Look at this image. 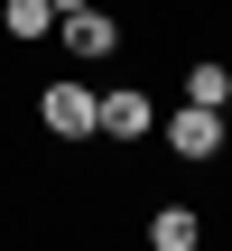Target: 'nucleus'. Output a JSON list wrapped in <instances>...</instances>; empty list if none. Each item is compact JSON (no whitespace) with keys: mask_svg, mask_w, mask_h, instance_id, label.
<instances>
[{"mask_svg":"<svg viewBox=\"0 0 232 251\" xmlns=\"http://www.w3.org/2000/svg\"><path fill=\"white\" fill-rule=\"evenodd\" d=\"M56 37H65V56H74V65H102V56H121V19H112L102 0H84V9H56Z\"/></svg>","mask_w":232,"mask_h":251,"instance_id":"nucleus-4","label":"nucleus"},{"mask_svg":"<svg viewBox=\"0 0 232 251\" xmlns=\"http://www.w3.org/2000/svg\"><path fill=\"white\" fill-rule=\"evenodd\" d=\"M158 140H167V158H186V168H214L232 149V112H205V102H177L167 121H158Z\"/></svg>","mask_w":232,"mask_h":251,"instance_id":"nucleus-2","label":"nucleus"},{"mask_svg":"<svg viewBox=\"0 0 232 251\" xmlns=\"http://www.w3.org/2000/svg\"><path fill=\"white\" fill-rule=\"evenodd\" d=\"M186 102L232 112V65H223V56H195V65H186Z\"/></svg>","mask_w":232,"mask_h":251,"instance_id":"nucleus-7","label":"nucleus"},{"mask_svg":"<svg viewBox=\"0 0 232 251\" xmlns=\"http://www.w3.org/2000/svg\"><path fill=\"white\" fill-rule=\"evenodd\" d=\"M0 37L9 47H46L56 37V0H0Z\"/></svg>","mask_w":232,"mask_h":251,"instance_id":"nucleus-6","label":"nucleus"},{"mask_svg":"<svg viewBox=\"0 0 232 251\" xmlns=\"http://www.w3.org/2000/svg\"><path fill=\"white\" fill-rule=\"evenodd\" d=\"M56 9H84V0H56Z\"/></svg>","mask_w":232,"mask_h":251,"instance_id":"nucleus-8","label":"nucleus"},{"mask_svg":"<svg viewBox=\"0 0 232 251\" xmlns=\"http://www.w3.org/2000/svg\"><path fill=\"white\" fill-rule=\"evenodd\" d=\"M37 130H46L56 149H84V140H93V84H84V65L37 84Z\"/></svg>","mask_w":232,"mask_h":251,"instance_id":"nucleus-1","label":"nucleus"},{"mask_svg":"<svg viewBox=\"0 0 232 251\" xmlns=\"http://www.w3.org/2000/svg\"><path fill=\"white\" fill-rule=\"evenodd\" d=\"M195 242H205V214L195 205H177V196L149 205V251H195Z\"/></svg>","mask_w":232,"mask_h":251,"instance_id":"nucleus-5","label":"nucleus"},{"mask_svg":"<svg viewBox=\"0 0 232 251\" xmlns=\"http://www.w3.org/2000/svg\"><path fill=\"white\" fill-rule=\"evenodd\" d=\"M158 130V112H149V93L139 84H112V93H93V140H112V149H139Z\"/></svg>","mask_w":232,"mask_h":251,"instance_id":"nucleus-3","label":"nucleus"}]
</instances>
